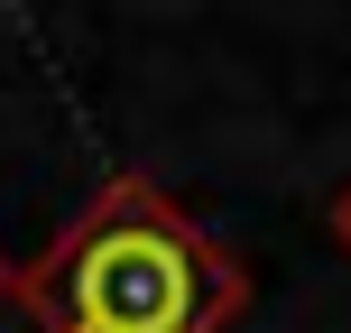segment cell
Here are the masks:
<instances>
[{
  "mask_svg": "<svg viewBox=\"0 0 351 333\" xmlns=\"http://www.w3.org/2000/svg\"><path fill=\"white\" fill-rule=\"evenodd\" d=\"M333 241H342V250H351V185H342V194H333Z\"/></svg>",
  "mask_w": 351,
  "mask_h": 333,
  "instance_id": "2",
  "label": "cell"
},
{
  "mask_svg": "<svg viewBox=\"0 0 351 333\" xmlns=\"http://www.w3.org/2000/svg\"><path fill=\"white\" fill-rule=\"evenodd\" d=\"M47 306L56 333H222L241 315V268L148 185H111L65 241Z\"/></svg>",
  "mask_w": 351,
  "mask_h": 333,
  "instance_id": "1",
  "label": "cell"
}]
</instances>
